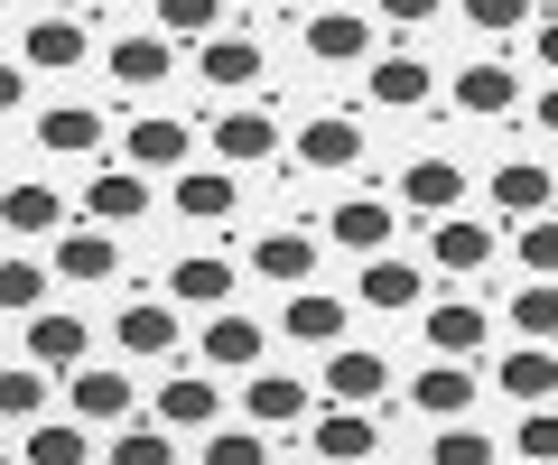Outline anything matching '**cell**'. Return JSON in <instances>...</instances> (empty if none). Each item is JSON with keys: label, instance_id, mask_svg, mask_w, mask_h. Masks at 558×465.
Segmentation results:
<instances>
[{"label": "cell", "instance_id": "4dcf8cb0", "mask_svg": "<svg viewBox=\"0 0 558 465\" xmlns=\"http://www.w3.org/2000/svg\"><path fill=\"white\" fill-rule=\"evenodd\" d=\"M223 419V382L186 372V382H159V428H215Z\"/></svg>", "mask_w": 558, "mask_h": 465}, {"label": "cell", "instance_id": "d4e9b609", "mask_svg": "<svg viewBox=\"0 0 558 465\" xmlns=\"http://www.w3.org/2000/svg\"><path fill=\"white\" fill-rule=\"evenodd\" d=\"M0 223H10V243H57V233H65V196L38 186V178H20L10 205H0Z\"/></svg>", "mask_w": 558, "mask_h": 465}, {"label": "cell", "instance_id": "ac0fdd59", "mask_svg": "<svg viewBox=\"0 0 558 465\" xmlns=\"http://www.w3.org/2000/svg\"><path fill=\"white\" fill-rule=\"evenodd\" d=\"M20 354L28 364H47V372H84V354H94V326L84 317H28V335H20Z\"/></svg>", "mask_w": 558, "mask_h": 465}, {"label": "cell", "instance_id": "ba28073f", "mask_svg": "<svg viewBox=\"0 0 558 465\" xmlns=\"http://www.w3.org/2000/svg\"><path fill=\"white\" fill-rule=\"evenodd\" d=\"M65 409H75V419H94V428H131V372H121V364L65 372Z\"/></svg>", "mask_w": 558, "mask_h": 465}, {"label": "cell", "instance_id": "f35d334b", "mask_svg": "<svg viewBox=\"0 0 558 465\" xmlns=\"http://www.w3.org/2000/svg\"><path fill=\"white\" fill-rule=\"evenodd\" d=\"M539 0H457V20L475 28V38H512V28H531Z\"/></svg>", "mask_w": 558, "mask_h": 465}, {"label": "cell", "instance_id": "4fadbf2b", "mask_svg": "<svg viewBox=\"0 0 558 465\" xmlns=\"http://www.w3.org/2000/svg\"><path fill=\"white\" fill-rule=\"evenodd\" d=\"M102 140H112V122H102L94 102H47L38 112V149L47 159H94Z\"/></svg>", "mask_w": 558, "mask_h": 465}, {"label": "cell", "instance_id": "5bb4252c", "mask_svg": "<svg viewBox=\"0 0 558 465\" xmlns=\"http://www.w3.org/2000/svg\"><path fill=\"white\" fill-rule=\"evenodd\" d=\"M326 243L354 252V261H381V252H391V205L381 196H344L336 215H326Z\"/></svg>", "mask_w": 558, "mask_h": 465}, {"label": "cell", "instance_id": "e0dca14e", "mask_svg": "<svg viewBox=\"0 0 558 465\" xmlns=\"http://www.w3.org/2000/svg\"><path fill=\"white\" fill-rule=\"evenodd\" d=\"M307 57L317 65H373V10H317L307 20Z\"/></svg>", "mask_w": 558, "mask_h": 465}, {"label": "cell", "instance_id": "9a60e30c", "mask_svg": "<svg viewBox=\"0 0 558 465\" xmlns=\"http://www.w3.org/2000/svg\"><path fill=\"white\" fill-rule=\"evenodd\" d=\"M428 317V354H457V364H475L484 344H494V317H484L475 298H438V307H418Z\"/></svg>", "mask_w": 558, "mask_h": 465}, {"label": "cell", "instance_id": "1f68e13d", "mask_svg": "<svg viewBox=\"0 0 558 465\" xmlns=\"http://www.w3.org/2000/svg\"><path fill=\"white\" fill-rule=\"evenodd\" d=\"M242 409H252V428H299L307 419V382H289V372H252Z\"/></svg>", "mask_w": 558, "mask_h": 465}, {"label": "cell", "instance_id": "8d00e7d4", "mask_svg": "<svg viewBox=\"0 0 558 465\" xmlns=\"http://www.w3.org/2000/svg\"><path fill=\"white\" fill-rule=\"evenodd\" d=\"M494 456H502V446L484 438L475 419H447L438 438H428V465H494Z\"/></svg>", "mask_w": 558, "mask_h": 465}, {"label": "cell", "instance_id": "ab89813d", "mask_svg": "<svg viewBox=\"0 0 558 465\" xmlns=\"http://www.w3.org/2000/svg\"><path fill=\"white\" fill-rule=\"evenodd\" d=\"M102 465H178V438H168V428H121V438L102 446Z\"/></svg>", "mask_w": 558, "mask_h": 465}, {"label": "cell", "instance_id": "d6a6232c", "mask_svg": "<svg viewBox=\"0 0 558 465\" xmlns=\"http://www.w3.org/2000/svg\"><path fill=\"white\" fill-rule=\"evenodd\" d=\"M418 298H428V280L410 261H391V252L363 261V280H354V307H418Z\"/></svg>", "mask_w": 558, "mask_h": 465}, {"label": "cell", "instance_id": "74e56055", "mask_svg": "<svg viewBox=\"0 0 558 465\" xmlns=\"http://www.w3.org/2000/svg\"><path fill=\"white\" fill-rule=\"evenodd\" d=\"M159 28H168L178 47H205V38L223 28V0H159Z\"/></svg>", "mask_w": 558, "mask_h": 465}, {"label": "cell", "instance_id": "3957f363", "mask_svg": "<svg viewBox=\"0 0 558 465\" xmlns=\"http://www.w3.org/2000/svg\"><path fill=\"white\" fill-rule=\"evenodd\" d=\"M149 215V168H131V159H102L94 178H84V223H140Z\"/></svg>", "mask_w": 558, "mask_h": 465}, {"label": "cell", "instance_id": "83f0119b", "mask_svg": "<svg viewBox=\"0 0 558 465\" xmlns=\"http://www.w3.org/2000/svg\"><path fill=\"white\" fill-rule=\"evenodd\" d=\"M94 419H38V428H20V456L10 465H94V438H84Z\"/></svg>", "mask_w": 558, "mask_h": 465}, {"label": "cell", "instance_id": "ee69618b", "mask_svg": "<svg viewBox=\"0 0 558 465\" xmlns=\"http://www.w3.org/2000/svg\"><path fill=\"white\" fill-rule=\"evenodd\" d=\"M512 456H531V465H558V409H531V419H521Z\"/></svg>", "mask_w": 558, "mask_h": 465}, {"label": "cell", "instance_id": "7402d4cb", "mask_svg": "<svg viewBox=\"0 0 558 465\" xmlns=\"http://www.w3.org/2000/svg\"><path fill=\"white\" fill-rule=\"evenodd\" d=\"M494 223H475V215H447V223H428V261L438 270H457V280H475L484 261H494Z\"/></svg>", "mask_w": 558, "mask_h": 465}, {"label": "cell", "instance_id": "52a82bcc", "mask_svg": "<svg viewBox=\"0 0 558 465\" xmlns=\"http://www.w3.org/2000/svg\"><path fill=\"white\" fill-rule=\"evenodd\" d=\"M400 205H410V215H428V223L465 215V168H457V159H428V149H418V159L400 168Z\"/></svg>", "mask_w": 558, "mask_h": 465}, {"label": "cell", "instance_id": "d6986e66", "mask_svg": "<svg viewBox=\"0 0 558 465\" xmlns=\"http://www.w3.org/2000/svg\"><path fill=\"white\" fill-rule=\"evenodd\" d=\"M121 270V233L112 223H84V233H57V280H75V289H102Z\"/></svg>", "mask_w": 558, "mask_h": 465}, {"label": "cell", "instance_id": "681fc988", "mask_svg": "<svg viewBox=\"0 0 558 465\" xmlns=\"http://www.w3.org/2000/svg\"><path fill=\"white\" fill-rule=\"evenodd\" d=\"M279 10H307V20H317V10H336V0H279Z\"/></svg>", "mask_w": 558, "mask_h": 465}, {"label": "cell", "instance_id": "f546056e", "mask_svg": "<svg viewBox=\"0 0 558 465\" xmlns=\"http://www.w3.org/2000/svg\"><path fill=\"white\" fill-rule=\"evenodd\" d=\"M428 57H373V84H363V94L381 102V112H418V102H428Z\"/></svg>", "mask_w": 558, "mask_h": 465}, {"label": "cell", "instance_id": "5b68a950", "mask_svg": "<svg viewBox=\"0 0 558 465\" xmlns=\"http://www.w3.org/2000/svg\"><path fill=\"white\" fill-rule=\"evenodd\" d=\"M84 57H94V38H84V20H65V10H47V20L20 28V65L28 75H75Z\"/></svg>", "mask_w": 558, "mask_h": 465}, {"label": "cell", "instance_id": "bcb514c9", "mask_svg": "<svg viewBox=\"0 0 558 465\" xmlns=\"http://www.w3.org/2000/svg\"><path fill=\"white\" fill-rule=\"evenodd\" d=\"M531 57H539V75L558 84V20H539V38H531Z\"/></svg>", "mask_w": 558, "mask_h": 465}, {"label": "cell", "instance_id": "4316f807", "mask_svg": "<svg viewBox=\"0 0 558 465\" xmlns=\"http://www.w3.org/2000/svg\"><path fill=\"white\" fill-rule=\"evenodd\" d=\"M168 298H178V307H233V261H223V252H186V261H168Z\"/></svg>", "mask_w": 558, "mask_h": 465}, {"label": "cell", "instance_id": "cb8c5ba5", "mask_svg": "<svg viewBox=\"0 0 558 465\" xmlns=\"http://www.w3.org/2000/svg\"><path fill=\"white\" fill-rule=\"evenodd\" d=\"M307 446H317L326 465H363V456H381V428H373V409H326L317 428H307Z\"/></svg>", "mask_w": 558, "mask_h": 465}, {"label": "cell", "instance_id": "7bdbcfd3", "mask_svg": "<svg viewBox=\"0 0 558 465\" xmlns=\"http://www.w3.org/2000/svg\"><path fill=\"white\" fill-rule=\"evenodd\" d=\"M0 298L20 307V317H38V298H47V261H28V252H10V270H0Z\"/></svg>", "mask_w": 558, "mask_h": 465}, {"label": "cell", "instance_id": "7c38bea8", "mask_svg": "<svg viewBox=\"0 0 558 465\" xmlns=\"http://www.w3.org/2000/svg\"><path fill=\"white\" fill-rule=\"evenodd\" d=\"M289 159L317 168V178H336V168H354V159H363V122H344V112H317V122H299Z\"/></svg>", "mask_w": 558, "mask_h": 465}, {"label": "cell", "instance_id": "e575fe53", "mask_svg": "<svg viewBox=\"0 0 558 465\" xmlns=\"http://www.w3.org/2000/svg\"><path fill=\"white\" fill-rule=\"evenodd\" d=\"M502 317H512V335H521V344H558V280H521Z\"/></svg>", "mask_w": 558, "mask_h": 465}, {"label": "cell", "instance_id": "ffe728a7", "mask_svg": "<svg viewBox=\"0 0 558 465\" xmlns=\"http://www.w3.org/2000/svg\"><path fill=\"white\" fill-rule=\"evenodd\" d=\"M260 317H242V307H215L205 317V372H260Z\"/></svg>", "mask_w": 558, "mask_h": 465}, {"label": "cell", "instance_id": "7a4b0ae2", "mask_svg": "<svg viewBox=\"0 0 558 465\" xmlns=\"http://www.w3.org/2000/svg\"><path fill=\"white\" fill-rule=\"evenodd\" d=\"M102 75L131 84V94H149V84L178 75V38H168V28H121V38L102 47Z\"/></svg>", "mask_w": 558, "mask_h": 465}, {"label": "cell", "instance_id": "2e32d148", "mask_svg": "<svg viewBox=\"0 0 558 465\" xmlns=\"http://www.w3.org/2000/svg\"><path fill=\"white\" fill-rule=\"evenodd\" d=\"M326 391H336L344 409H373L381 391H391V364H381L373 344H336V354H326V372H317Z\"/></svg>", "mask_w": 558, "mask_h": 465}, {"label": "cell", "instance_id": "484cf974", "mask_svg": "<svg viewBox=\"0 0 558 465\" xmlns=\"http://www.w3.org/2000/svg\"><path fill=\"white\" fill-rule=\"evenodd\" d=\"M494 382H502V401H521V409H549V401H558V354H549V344H512Z\"/></svg>", "mask_w": 558, "mask_h": 465}, {"label": "cell", "instance_id": "836d02e7", "mask_svg": "<svg viewBox=\"0 0 558 465\" xmlns=\"http://www.w3.org/2000/svg\"><path fill=\"white\" fill-rule=\"evenodd\" d=\"M196 75L223 84V94H242V84H260V47L252 38H205L196 47Z\"/></svg>", "mask_w": 558, "mask_h": 465}, {"label": "cell", "instance_id": "9c48e42d", "mask_svg": "<svg viewBox=\"0 0 558 465\" xmlns=\"http://www.w3.org/2000/svg\"><path fill=\"white\" fill-rule=\"evenodd\" d=\"M242 261H252L270 289H317V233H279V223H270V233H252Z\"/></svg>", "mask_w": 558, "mask_h": 465}, {"label": "cell", "instance_id": "30bf717a", "mask_svg": "<svg viewBox=\"0 0 558 465\" xmlns=\"http://www.w3.org/2000/svg\"><path fill=\"white\" fill-rule=\"evenodd\" d=\"M168 205H178V223H233L242 186H233V168H178L168 178Z\"/></svg>", "mask_w": 558, "mask_h": 465}, {"label": "cell", "instance_id": "f1b7e54d", "mask_svg": "<svg viewBox=\"0 0 558 465\" xmlns=\"http://www.w3.org/2000/svg\"><path fill=\"white\" fill-rule=\"evenodd\" d=\"M205 149H215V159H233V168L279 159V122H270V112H223V122L205 131Z\"/></svg>", "mask_w": 558, "mask_h": 465}, {"label": "cell", "instance_id": "7dc6e473", "mask_svg": "<svg viewBox=\"0 0 558 465\" xmlns=\"http://www.w3.org/2000/svg\"><path fill=\"white\" fill-rule=\"evenodd\" d=\"M531 122H539V131H549V140H558V84H539V102H531Z\"/></svg>", "mask_w": 558, "mask_h": 465}, {"label": "cell", "instance_id": "f6af8a7d", "mask_svg": "<svg viewBox=\"0 0 558 465\" xmlns=\"http://www.w3.org/2000/svg\"><path fill=\"white\" fill-rule=\"evenodd\" d=\"M373 10H381V20H391V28H428V20H438V10H447V0H373Z\"/></svg>", "mask_w": 558, "mask_h": 465}, {"label": "cell", "instance_id": "8992f818", "mask_svg": "<svg viewBox=\"0 0 558 465\" xmlns=\"http://www.w3.org/2000/svg\"><path fill=\"white\" fill-rule=\"evenodd\" d=\"M344 326H354V298H336V289H289V307H279V335L317 344V354H336Z\"/></svg>", "mask_w": 558, "mask_h": 465}, {"label": "cell", "instance_id": "277c9868", "mask_svg": "<svg viewBox=\"0 0 558 465\" xmlns=\"http://www.w3.org/2000/svg\"><path fill=\"white\" fill-rule=\"evenodd\" d=\"M186 149H196V122H178V112H140V122H121V159H131V168H168V178H178V168H196Z\"/></svg>", "mask_w": 558, "mask_h": 465}, {"label": "cell", "instance_id": "44dd1931", "mask_svg": "<svg viewBox=\"0 0 558 465\" xmlns=\"http://www.w3.org/2000/svg\"><path fill=\"white\" fill-rule=\"evenodd\" d=\"M494 215H558V178L539 159H494Z\"/></svg>", "mask_w": 558, "mask_h": 465}, {"label": "cell", "instance_id": "c3c4849f", "mask_svg": "<svg viewBox=\"0 0 558 465\" xmlns=\"http://www.w3.org/2000/svg\"><path fill=\"white\" fill-rule=\"evenodd\" d=\"M38 10H65V20H84V10H94V0H38Z\"/></svg>", "mask_w": 558, "mask_h": 465}, {"label": "cell", "instance_id": "603a6c76", "mask_svg": "<svg viewBox=\"0 0 558 465\" xmlns=\"http://www.w3.org/2000/svg\"><path fill=\"white\" fill-rule=\"evenodd\" d=\"M512 102H521V75H512L502 57H475V65L457 75V112H465V122H502Z\"/></svg>", "mask_w": 558, "mask_h": 465}, {"label": "cell", "instance_id": "60d3db41", "mask_svg": "<svg viewBox=\"0 0 558 465\" xmlns=\"http://www.w3.org/2000/svg\"><path fill=\"white\" fill-rule=\"evenodd\" d=\"M512 252H521L531 280H558V215H531V223L512 233Z\"/></svg>", "mask_w": 558, "mask_h": 465}, {"label": "cell", "instance_id": "b9f144b4", "mask_svg": "<svg viewBox=\"0 0 558 465\" xmlns=\"http://www.w3.org/2000/svg\"><path fill=\"white\" fill-rule=\"evenodd\" d=\"M196 465H270V446H260V428H205Z\"/></svg>", "mask_w": 558, "mask_h": 465}, {"label": "cell", "instance_id": "8fae6325", "mask_svg": "<svg viewBox=\"0 0 558 465\" xmlns=\"http://www.w3.org/2000/svg\"><path fill=\"white\" fill-rule=\"evenodd\" d=\"M178 298H159V307H121L112 317V344L121 354H131V364H168V354H178Z\"/></svg>", "mask_w": 558, "mask_h": 465}, {"label": "cell", "instance_id": "d590c367", "mask_svg": "<svg viewBox=\"0 0 558 465\" xmlns=\"http://www.w3.org/2000/svg\"><path fill=\"white\" fill-rule=\"evenodd\" d=\"M0 409H10V428H38L47 419V364H28V354H20V364L0 372Z\"/></svg>", "mask_w": 558, "mask_h": 465}, {"label": "cell", "instance_id": "6da1fadb", "mask_svg": "<svg viewBox=\"0 0 558 465\" xmlns=\"http://www.w3.org/2000/svg\"><path fill=\"white\" fill-rule=\"evenodd\" d=\"M475 401H484V372L475 364H457V354H438V364H418V382H410V409L418 419H475Z\"/></svg>", "mask_w": 558, "mask_h": 465}]
</instances>
